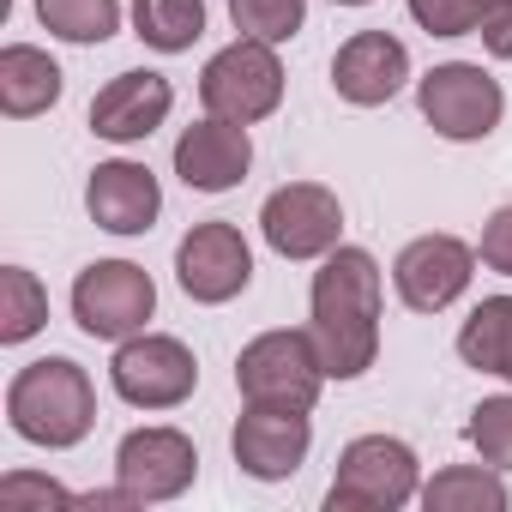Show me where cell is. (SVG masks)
Returning <instances> with one entry per match:
<instances>
[{"label":"cell","mask_w":512,"mask_h":512,"mask_svg":"<svg viewBox=\"0 0 512 512\" xmlns=\"http://www.w3.org/2000/svg\"><path fill=\"white\" fill-rule=\"evenodd\" d=\"M314 344L326 362V380H356L380 356V266L368 247H332L314 272Z\"/></svg>","instance_id":"1"},{"label":"cell","mask_w":512,"mask_h":512,"mask_svg":"<svg viewBox=\"0 0 512 512\" xmlns=\"http://www.w3.org/2000/svg\"><path fill=\"white\" fill-rule=\"evenodd\" d=\"M7 422H13L19 440L49 446V452H67L97 422V386H91V374L73 356L25 362L13 374V386H7Z\"/></svg>","instance_id":"2"},{"label":"cell","mask_w":512,"mask_h":512,"mask_svg":"<svg viewBox=\"0 0 512 512\" xmlns=\"http://www.w3.org/2000/svg\"><path fill=\"white\" fill-rule=\"evenodd\" d=\"M326 386V362L308 326H278L260 332L235 356V392L247 404H272V410H314Z\"/></svg>","instance_id":"3"},{"label":"cell","mask_w":512,"mask_h":512,"mask_svg":"<svg viewBox=\"0 0 512 512\" xmlns=\"http://www.w3.org/2000/svg\"><path fill=\"white\" fill-rule=\"evenodd\" d=\"M416 494H422L416 452L398 434H362V440L344 446L338 476L326 488V506L332 512H398Z\"/></svg>","instance_id":"4"},{"label":"cell","mask_w":512,"mask_h":512,"mask_svg":"<svg viewBox=\"0 0 512 512\" xmlns=\"http://www.w3.org/2000/svg\"><path fill=\"white\" fill-rule=\"evenodd\" d=\"M199 103L205 115H223V121H266L278 103H284V61H278V43H260V37H235L229 49H217L199 73Z\"/></svg>","instance_id":"5"},{"label":"cell","mask_w":512,"mask_h":512,"mask_svg":"<svg viewBox=\"0 0 512 512\" xmlns=\"http://www.w3.org/2000/svg\"><path fill=\"white\" fill-rule=\"evenodd\" d=\"M151 314H157V284L133 260H97L73 284V320H79L85 338L127 344L133 332H145Z\"/></svg>","instance_id":"6"},{"label":"cell","mask_w":512,"mask_h":512,"mask_svg":"<svg viewBox=\"0 0 512 512\" xmlns=\"http://www.w3.org/2000/svg\"><path fill=\"white\" fill-rule=\"evenodd\" d=\"M416 103H422V121L452 139V145H470V139H488L506 115V91L476 67V61H446L434 73L416 79Z\"/></svg>","instance_id":"7"},{"label":"cell","mask_w":512,"mask_h":512,"mask_svg":"<svg viewBox=\"0 0 512 512\" xmlns=\"http://www.w3.org/2000/svg\"><path fill=\"white\" fill-rule=\"evenodd\" d=\"M109 386L133 404V410H175L193 398L199 386V362L181 338L169 332H133L115 362H109Z\"/></svg>","instance_id":"8"},{"label":"cell","mask_w":512,"mask_h":512,"mask_svg":"<svg viewBox=\"0 0 512 512\" xmlns=\"http://www.w3.org/2000/svg\"><path fill=\"white\" fill-rule=\"evenodd\" d=\"M260 229H266L272 253H284V260H326L344 235V205L320 181H284L278 193H266Z\"/></svg>","instance_id":"9"},{"label":"cell","mask_w":512,"mask_h":512,"mask_svg":"<svg viewBox=\"0 0 512 512\" xmlns=\"http://www.w3.org/2000/svg\"><path fill=\"white\" fill-rule=\"evenodd\" d=\"M175 278L193 302L217 308V302H235L247 284H253V247L241 241L235 223L211 217V223H193L175 247Z\"/></svg>","instance_id":"10"},{"label":"cell","mask_w":512,"mask_h":512,"mask_svg":"<svg viewBox=\"0 0 512 512\" xmlns=\"http://www.w3.org/2000/svg\"><path fill=\"white\" fill-rule=\"evenodd\" d=\"M476 278V247H464L458 235H416L398 260H392V284L398 302L410 314H440L452 308Z\"/></svg>","instance_id":"11"},{"label":"cell","mask_w":512,"mask_h":512,"mask_svg":"<svg viewBox=\"0 0 512 512\" xmlns=\"http://www.w3.org/2000/svg\"><path fill=\"white\" fill-rule=\"evenodd\" d=\"M193 476H199V452H193V440L181 428H133L115 446V482L139 506H157V500L187 494Z\"/></svg>","instance_id":"12"},{"label":"cell","mask_w":512,"mask_h":512,"mask_svg":"<svg viewBox=\"0 0 512 512\" xmlns=\"http://www.w3.org/2000/svg\"><path fill=\"white\" fill-rule=\"evenodd\" d=\"M308 446H314L308 410H272V404H247L235 416V434H229V452L253 482L296 476L308 464Z\"/></svg>","instance_id":"13"},{"label":"cell","mask_w":512,"mask_h":512,"mask_svg":"<svg viewBox=\"0 0 512 512\" xmlns=\"http://www.w3.org/2000/svg\"><path fill=\"white\" fill-rule=\"evenodd\" d=\"M169 109H175L169 79L133 67V73H115V79L91 97V133L109 139V145H139V139H151V133L169 121Z\"/></svg>","instance_id":"14"},{"label":"cell","mask_w":512,"mask_h":512,"mask_svg":"<svg viewBox=\"0 0 512 512\" xmlns=\"http://www.w3.org/2000/svg\"><path fill=\"white\" fill-rule=\"evenodd\" d=\"M410 79V49L392 31H356L338 55H332V91L356 109H380L404 91Z\"/></svg>","instance_id":"15"},{"label":"cell","mask_w":512,"mask_h":512,"mask_svg":"<svg viewBox=\"0 0 512 512\" xmlns=\"http://www.w3.org/2000/svg\"><path fill=\"white\" fill-rule=\"evenodd\" d=\"M247 169H253V139H247L241 121L205 115V121H193V127L175 139V175H181L193 193H229Z\"/></svg>","instance_id":"16"},{"label":"cell","mask_w":512,"mask_h":512,"mask_svg":"<svg viewBox=\"0 0 512 512\" xmlns=\"http://www.w3.org/2000/svg\"><path fill=\"white\" fill-rule=\"evenodd\" d=\"M85 211H91V223L109 229V235H145V229L157 223V211H163V187H157V175H151L145 163L115 157V163H97V169H91V181H85Z\"/></svg>","instance_id":"17"},{"label":"cell","mask_w":512,"mask_h":512,"mask_svg":"<svg viewBox=\"0 0 512 512\" xmlns=\"http://www.w3.org/2000/svg\"><path fill=\"white\" fill-rule=\"evenodd\" d=\"M55 103H61V67L43 49H31V43L0 49V109L13 121H31V115H43Z\"/></svg>","instance_id":"18"},{"label":"cell","mask_w":512,"mask_h":512,"mask_svg":"<svg viewBox=\"0 0 512 512\" xmlns=\"http://www.w3.org/2000/svg\"><path fill=\"white\" fill-rule=\"evenodd\" d=\"M428 512H506V482L494 464H446L434 470V482H422L416 494Z\"/></svg>","instance_id":"19"},{"label":"cell","mask_w":512,"mask_h":512,"mask_svg":"<svg viewBox=\"0 0 512 512\" xmlns=\"http://www.w3.org/2000/svg\"><path fill=\"white\" fill-rule=\"evenodd\" d=\"M133 31L157 55H181L205 37V0H133Z\"/></svg>","instance_id":"20"},{"label":"cell","mask_w":512,"mask_h":512,"mask_svg":"<svg viewBox=\"0 0 512 512\" xmlns=\"http://www.w3.org/2000/svg\"><path fill=\"white\" fill-rule=\"evenodd\" d=\"M49 326V290L25 266H0V344H25Z\"/></svg>","instance_id":"21"},{"label":"cell","mask_w":512,"mask_h":512,"mask_svg":"<svg viewBox=\"0 0 512 512\" xmlns=\"http://www.w3.org/2000/svg\"><path fill=\"white\" fill-rule=\"evenodd\" d=\"M37 19L61 43H109L121 31V0H37Z\"/></svg>","instance_id":"22"},{"label":"cell","mask_w":512,"mask_h":512,"mask_svg":"<svg viewBox=\"0 0 512 512\" xmlns=\"http://www.w3.org/2000/svg\"><path fill=\"white\" fill-rule=\"evenodd\" d=\"M506 338H512V296H488V302H476V314L464 320L458 356H464L470 368H482V374H500Z\"/></svg>","instance_id":"23"},{"label":"cell","mask_w":512,"mask_h":512,"mask_svg":"<svg viewBox=\"0 0 512 512\" xmlns=\"http://www.w3.org/2000/svg\"><path fill=\"white\" fill-rule=\"evenodd\" d=\"M229 19L241 37H260V43H290L308 19V0H229Z\"/></svg>","instance_id":"24"},{"label":"cell","mask_w":512,"mask_h":512,"mask_svg":"<svg viewBox=\"0 0 512 512\" xmlns=\"http://www.w3.org/2000/svg\"><path fill=\"white\" fill-rule=\"evenodd\" d=\"M464 440L482 452V464L512 470V392L482 398V404L470 410V422H464Z\"/></svg>","instance_id":"25"},{"label":"cell","mask_w":512,"mask_h":512,"mask_svg":"<svg viewBox=\"0 0 512 512\" xmlns=\"http://www.w3.org/2000/svg\"><path fill=\"white\" fill-rule=\"evenodd\" d=\"M410 19L428 31V37H470L482 31V0H410Z\"/></svg>","instance_id":"26"},{"label":"cell","mask_w":512,"mask_h":512,"mask_svg":"<svg viewBox=\"0 0 512 512\" xmlns=\"http://www.w3.org/2000/svg\"><path fill=\"white\" fill-rule=\"evenodd\" d=\"M0 506H79V494H67L61 482H49V476H7L0 482Z\"/></svg>","instance_id":"27"},{"label":"cell","mask_w":512,"mask_h":512,"mask_svg":"<svg viewBox=\"0 0 512 512\" xmlns=\"http://www.w3.org/2000/svg\"><path fill=\"white\" fill-rule=\"evenodd\" d=\"M482 266L488 272H500V278H512V205H500L488 223H482Z\"/></svg>","instance_id":"28"},{"label":"cell","mask_w":512,"mask_h":512,"mask_svg":"<svg viewBox=\"0 0 512 512\" xmlns=\"http://www.w3.org/2000/svg\"><path fill=\"white\" fill-rule=\"evenodd\" d=\"M476 37H482V49H488L494 61H512V0L482 19V31H476Z\"/></svg>","instance_id":"29"},{"label":"cell","mask_w":512,"mask_h":512,"mask_svg":"<svg viewBox=\"0 0 512 512\" xmlns=\"http://www.w3.org/2000/svg\"><path fill=\"white\" fill-rule=\"evenodd\" d=\"M500 380H512V338H506V356H500Z\"/></svg>","instance_id":"30"},{"label":"cell","mask_w":512,"mask_h":512,"mask_svg":"<svg viewBox=\"0 0 512 512\" xmlns=\"http://www.w3.org/2000/svg\"><path fill=\"white\" fill-rule=\"evenodd\" d=\"M494 7H506V0H482V13H494Z\"/></svg>","instance_id":"31"},{"label":"cell","mask_w":512,"mask_h":512,"mask_svg":"<svg viewBox=\"0 0 512 512\" xmlns=\"http://www.w3.org/2000/svg\"><path fill=\"white\" fill-rule=\"evenodd\" d=\"M338 7H368V0H338Z\"/></svg>","instance_id":"32"}]
</instances>
